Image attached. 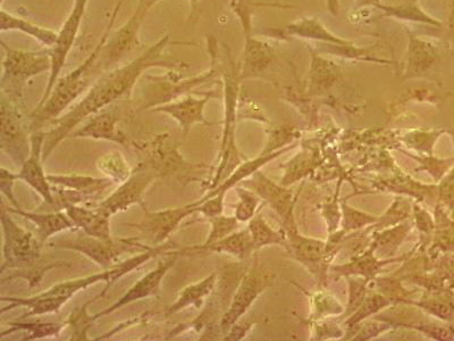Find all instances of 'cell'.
I'll use <instances>...</instances> for the list:
<instances>
[{"mask_svg": "<svg viewBox=\"0 0 454 341\" xmlns=\"http://www.w3.org/2000/svg\"><path fill=\"white\" fill-rule=\"evenodd\" d=\"M119 117L114 111H100L85 120L82 127L72 132L73 138H89L93 140H106L127 147V136L117 128Z\"/></svg>", "mask_w": 454, "mask_h": 341, "instance_id": "obj_19", "label": "cell"}, {"mask_svg": "<svg viewBox=\"0 0 454 341\" xmlns=\"http://www.w3.org/2000/svg\"><path fill=\"white\" fill-rule=\"evenodd\" d=\"M358 3L360 5H379L380 6V0H358Z\"/></svg>", "mask_w": 454, "mask_h": 341, "instance_id": "obj_38", "label": "cell"}, {"mask_svg": "<svg viewBox=\"0 0 454 341\" xmlns=\"http://www.w3.org/2000/svg\"><path fill=\"white\" fill-rule=\"evenodd\" d=\"M180 255V250H169L166 254V258L157 263L155 269H153L140 280H137L116 303L96 314V321L103 318L105 315L119 311L121 307L129 305V304L139 302L141 299L153 297V296L160 294L161 282H163L166 274L176 266Z\"/></svg>", "mask_w": 454, "mask_h": 341, "instance_id": "obj_16", "label": "cell"}, {"mask_svg": "<svg viewBox=\"0 0 454 341\" xmlns=\"http://www.w3.org/2000/svg\"><path fill=\"white\" fill-rule=\"evenodd\" d=\"M176 249L177 245L176 242H166L163 245L153 247L152 250L131 256L127 261L116 263L115 266L99 272V274L85 275V277L56 283L42 292V294L31 296V297H13V296H7L6 297V296H3V302H8L10 305L3 308L2 314H5L6 312L12 311L16 307L27 308L26 314L20 318L21 320L31 318V316L59 314L62 307L67 305L68 300L74 297L78 292L99 282L106 283V287L109 289L114 282L129 274V272L139 269L140 266L152 261L153 258Z\"/></svg>", "mask_w": 454, "mask_h": 341, "instance_id": "obj_2", "label": "cell"}, {"mask_svg": "<svg viewBox=\"0 0 454 341\" xmlns=\"http://www.w3.org/2000/svg\"><path fill=\"white\" fill-rule=\"evenodd\" d=\"M327 6L334 15L339 13V0H327Z\"/></svg>", "mask_w": 454, "mask_h": 341, "instance_id": "obj_37", "label": "cell"}, {"mask_svg": "<svg viewBox=\"0 0 454 341\" xmlns=\"http://www.w3.org/2000/svg\"><path fill=\"white\" fill-rule=\"evenodd\" d=\"M218 279L217 272L200 282L189 284L180 291L176 302L166 310L165 315H174L188 307L200 308L207 297L213 294Z\"/></svg>", "mask_w": 454, "mask_h": 341, "instance_id": "obj_25", "label": "cell"}, {"mask_svg": "<svg viewBox=\"0 0 454 341\" xmlns=\"http://www.w3.org/2000/svg\"><path fill=\"white\" fill-rule=\"evenodd\" d=\"M123 3L124 0H119V2H117L112 15L109 16L106 28H105L99 43L97 44L91 54L89 55L78 67L67 73L63 78H59L55 87L52 88L47 100L44 101L43 105H40V107H36L34 112L30 114L31 123L30 128H28L30 132L40 131V130H43L44 127H48L51 122L62 116V114L67 111V108H70L71 105L74 103L81 95L88 91L100 75H103L97 70L96 62L97 59H98L101 48H103L105 43L107 42L109 36H111L113 32L114 24H115Z\"/></svg>", "mask_w": 454, "mask_h": 341, "instance_id": "obj_3", "label": "cell"}, {"mask_svg": "<svg viewBox=\"0 0 454 341\" xmlns=\"http://www.w3.org/2000/svg\"><path fill=\"white\" fill-rule=\"evenodd\" d=\"M181 255H190L193 253H218L229 254L235 256L240 259L248 258L255 250L253 237H251L248 227L245 230L233 233L227 237L221 239L208 245H194L184 247V249L178 250Z\"/></svg>", "mask_w": 454, "mask_h": 341, "instance_id": "obj_21", "label": "cell"}, {"mask_svg": "<svg viewBox=\"0 0 454 341\" xmlns=\"http://www.w3.org/2000/svg\"><path fill=\"white\" fill-rule=\"evenodd\" d=\"M169 43V35H165L135 59L100 75L83 99L70 112L51 122V129L44 131L43 162L50 158L60 142L71 136L83 121L131 92L141 76L150 68L160 67L168 71H184V68H189L188 64L170 56L168 51Z\"/></svg>", "mask_w": 454, "mask_h": 341, "instance_id": "obj_1", "label": "cell"}, {"mask_svg": "<svg viewBox=\"0 0 454 341\" xmlns=\"http://www.w3.org/2000/svg\"><path fill=\"white\" fill-rule=\"evenodd\" d=\"M64 212L71 218L75 229H81L84 234L91 237L112 238L111 217L100 212L98 209H88L82 205H68Z\"/></svg>", "mask_w": 454, "mask_h": 341, "instance_id": "obj_24", "label": "cell"}, {"mask_svg": "<svg viewBox=\"0 0 454 341\" xmlns=\"http://www.w3.org/2000/svg\"><path fill=\"white\" fill-rule=\"evenodd\" d=\"M208 221L210 226H212V230H210L204 245L221 241V239L227 237V235L235 233V229L239 226L238 218L235 217L217 215V217L209 218Z\"/></svg>", "mask_w": 454, "mask_h": 341, "instance_id": "obj_31", "label": "cell"}, {"mask_svg": "<svg viewBox=\"0 0 454 341\" xmlns=\"http://www.w3.org/2000/svg\"><path fill=\"white\" fill-rule=\"evenodd\" d=\"M31 153L24 162L18 173V180L26 182L36 194H39L47 204L56 207L57 202L54 188L48 180V176L43 169V142L44 131L31 132Z\"/></svg>", "mask_w": 454, "mask_h": 341, "instance_id": "obj_18", "label": "cell"}, {"mask_svg": "<svg viewBox=\"0 0 454 341\" xmlns=\"http://www.w3.org/2000/svg\"><path fill=\"white\" fill-rule=\"evenodd\" d=\"M274 274L265 266L257 262L251 267L248 274L242 278L237 292H235L231 305L225 314L222 316L220 328L223 332H229L230 329L238 322L249 307L253 305L258 296L270 286Z\"/></svg>", "mask_w": 454, "mask_h": 341, "instance_id": "obj_14", "label": "cell"}, {"mask_svg": "<svg viewBox=\"0 0 454 341\" xmlns=\"http://www.w3.org/2000/svg\"><path fill=\"white\" fill-rule=\"evenodd\" d=\"M168 133H160L147 141L133 142V147L140 154L141 162L155 170L158 178L170 176L184 184L196 180L205 166L186 161L176 145L168 144Z\"/></svg>", "mask_w": 454, "mask_h": 341, "instance_id": "obj_7", "label": "cell"}, {"mask_svg": "<svg viewBox=\"0 0 454 341\" xmlns=\"http://www.w3.org/2000/svg\"><path fill=\"white\" fill-rule=\"evenodd\" d=\"M0 31L22 32V34L31 36L46 48L54 47L57 38H59V32L27 21L26 19L10 13L4 8L0 11Z\"/></svg>", "mask_w": 454, "mask_h": 341, "instance_id": "obj_26", "label": "cell"}, {"mask_svg": "<svg viewBox=\"0 0 454 341\" xmlns=\"http://www.w3.org/2000/svg\"><path fill=\"white\" fill-rule=\"evenodd\" d=\"M235 68L222 71L224 79L225 95V124L223 130L220 162H218L216 172L210 180L202 182V189L213 190L226 180L227 178L241 165V158L235 146V120H237V100L239 91L238 75Z\"/></svg>", "mask_w": 454, "mask_h": 341, "instance_id": "obj_8", "label": "cell"}, {"mask_svg": "<svg viewBox=\"0 0 454 341\" xmlns=\"http://www.w3.org/2000/svg\"><path fill=\"white\" fill-rule=\"evenodd\" d=\"M147 14V12L136 7L128 21L121 24L119 30L112 32L101 48L96 62L97 70L100 75L111 70L114 65L120 63L129 52L140 46V28Z\"/></svg>", "mask_w": 454, "mask_h": 341, "instance_id": "obj_13", "label": "cell"}, {"mask_svg": "<svg viewBox=\"0 0 454 341\" xmlns=\"http://www.w3.org/2000/svg\"><path fill=\"white\" fill-rule=\"evenodd\" d=\"M3 3H4V0H0V4H2V5H3Z\"/></svg>", "mask_w": 454, "mask_h": 341, "instance_id": "obj_40", "label": "cell"}, {"mask_svg": "<svg viewBox=\"0 0 454 341\" xmlns=\"http://www.w3.org/2000/svg\"><path fill=\"white\" fill-rule=\"evenodd\" d=\"M88 3L89 0H74V5H73L70 14H68L59 31V38H57L54 47L48 48L51 57V71L42 99L39 100L36 107H40L47 100L52 88L55 87L57 81L59 79L60 72H62L67 57L70 55L73 46H74L76 36L79 35Z\"/></svg>", "mask_w": 454, "mask_h": 341, "instance_id": "obj_12", "label": "cell"}, {"mask_svg": "<svg viewBox=\"0 0 454 341\" xmlns=\"http://www.w3.org/2000/svg\"><path fill=\"white\" fill-rule=\"evenodd\" d=\"M216 97L218 95L214 93V91L201 93L193 91L153 107L152 112L164 113L172 117L180 125L182 133L186 136L196 124H210L205 117V107L210 99H216Z\"/></svg>", "mask_w": 454, "mask_h": 341, "instance_id": "obj_17", "label": "cell"}, {"mask_svg": "<svg viewBox=\"0 0 454 341\" xmlns=\"http://www.w3.org/2000/svg\"><path fill=\"white\" fill-rule=\"evenodd\" d=\"M47 245L51 249L67 250L82 254L103 270L115 266L124 254H139L153 249V246L147 243L145 245L137 238L103 239L88 234L74 239H64V241L56 239V241L48 242Z\"/></svg>", "mask_w": 454, "mask_h": 341, "instance_id": "obj_6", "label": "cell"}, {"mask_svg": "<svg viewBox=\"0 0 454 341\" xmlns=\"http://www.w3.org/2000/svg\"><path fill=\"white\" fill-rule=\"evenodd\" d=\"M160 2H163V0H137V7L149 13V11L152 10L153 6L157 5L158 3Z\"/></svg>", "mask_w": 454, "mask_h": 341, "instance_id": "obj_36", "label": "cell"}, {"mask_svg": "<svg viewBox=\"0 0 454 341\" xmlns=\"http://www.w3.org/2000/svg\"><path fill=\"white\" fill-rule=\"evenodd\" d=\"M0 147L20 168L31 153V136L27 137L20 104L4 95L0 101Z\"/></svg>", "mask_w": 454, "mask_h": 341, "instance_id": "obj_9", "label": "cell"}, {"mask_svg": "<svg viewBox=\"0 0 454 341\" xmlns=\"http://www.w3.org/2000/svg\"><path fill=\"white\" fill-rule=\"evenodd\" d=\"M388 304L387 299L384 297H380V296H372V297L369 298L364 302L362 308L358 313H356L354 319L351 320V323H358L360 320L366 318L372 313L376 312L380 307L387 306Z\"/></svg>", "mask_w": 454, "mask_h": 341, "instance_id": "obj_34", "label": "cell"}, {"mask_svg": "<svg viewBox=\"0 0 454 341\" xmlns=\"http://www.w3.org/2000/svg\"><path fill=\"white\" fill-rule=\"evenodd\" d=\"M239 199V204L237 210H235V218H238L239 222L250 221L254 217L255 209H257L259 198L257 194L251 192L247 188L237 189Z\"/></svg>", "mask_w": 454, "mask_h": 341, "instance_id": "obj_32", "label": "cell"}, {"mask_svg": "<svg viewBox=\"0 0 454 341\" xmlns=\"http://www.w3.org/2000/svg\"><path fill=\"white\" fill-rule=\"evenodd\" d=\"M104 295H97L96 297L89 299L87 303L83 304L82 306L76 307L74 311L71 313L67 321V326L71 329V340H89L88 331L96 322L95 315L89 314L88 307L95 303L97 299H101Z\"/></svg>", "mask_w": 454, "mask_h": 341, "instance_id": "obj_28", "label": "cell"}, {"mask_svg": "<svg viewBox=\"0 0 454 341\" xmlns=\"http://www.w3.org/2000/svg\"><path fill=\"white\" fill-rule=\"evenodd\" d=\"M97 168H98L101 173L105 174V177L112 178L113 181L119 185L128 180L133 170L129 168L123 154L119 152V150H113V152L101 156L97 161Z\"/></svg>", "mask_w": 454, "mask_h": 341, "instance_id": "obj_27", "label": "cell"}, {"mask_svg": "<svg viewBox=\"0 0 454 341\" xmlns=\"http://www.w3.org/2000/svg\"><path fill=\"white\" fill-rule=\"evenodd\" d=\"M5 205V202H3ZM6 207V206H5ZM8 212L12 214L20 215L30 221L35 226L36 230V235H38L40 241L43 242V245H46L55 234L64 233V231L75 229L74 225L71 221V218L67 217V214L63 210H57L54 213L42 214L30 212L21 209H16V207H6Z\"/></svg>", "mask_w": 454, "mask_h": 341, "instance_id": "obj_23", "label": "cell"}, {"mask_svg": "<svg viewBox=\"0 0 454 341\" xmlns=\"http://www.w3.org/2000/svg\"><path fill=\"white\" fill-rule=\"evenodd\" d=\"M248 229L251 237H253L255 250L262 249L263 246L274 245V243H282V235L275 233V231L263 221L261 215L251 218Z\"/></svg>", "mask_w": 454, "mask_h": 341, "instance_id": "obj_30", "label": "cell"}, {"mask_svg": "<svg viewBox=\"0 0 454 341\" xmlns=\"http://www.w3.org/2000/svg\"><path fill=\"white\" fill-rule=\"evenodd\" d=\"M0 221L4 234L2 274L6 270H18L31 286H36L43 275L57 266H43L47 263L42 258L43 242L38 235L20 226L4 204Z\"/></svg>", "mask_w": 454, "mask_h": 341, "instance_id": "obj_4", "label": "cell"}, {"mask_svg": "<svg viewBox=\"0 0 454 341\" xmlns=\"http://www.w3.org/2000/svg\"><path fill=\"white\" fill-rule=\"evenodd\" d=\"M243 186L257 194L269 202L271 207L281 215L286 225L292 222V194L271 182L261 172L253 174V178L243 181Z\"/></svg>", "mask_w": 454, "mask_h": 341, "instance_id": "obj_22", "label": "cell"}, {"mask_svg": "<svg viewBox=\"0 0 454 341\" xmlns=\"http://www.w3.org/2000/svg\"><path fill=\"white\" fill-rule=\"evenodd\" d=\"M10 329L2 332V337L13 334L15 331H27V336L23 340H36L43 338H50V337H57L60 330L67 326V323H26L14 322L8 323Z\"/></svg>", "mask_w": 454, "mask_h": 341, "instance_id": "obj_29", "label": "cell"}, {"mask_svg": "<svg viewBox=\"0 0 454 341\" xmlns=\"http://www.w3.org/2000/svg\"><path fill=\"white\" fill-rule=\"evenodd\" d=\"M181 71L169 70L165 75H147L145 80L148 83L149 92H144L145 99L148 103L145 109H152L160 105L168 103L170 100L186 95L194 89L213 81L218 75V70L213 65L208 71L192 78L181 79Z\"/></svg>", "mask_w": 454, "mask_h": 341, "instance_id": "obj_10", "label": "cell"}, {"mask_svg": "<svg viewBox=\"0 0 454 341\" xmlns=\"http://www.w3.org/2000/svg\"><path fill=\"white\" fill-rule=\"evenodd\" d=\"M51 186H63L78 193L83 197L85 202H98L105 199L108 190L117 185L109 178H95L83 176V174H50L48 176Z\"/></svg>", "mask_w": 454, "mask_h": 341, "instance_id": "obj_20", "label": "cell"}, {"mask_svg": "<svg viewBox=\"0 0 454 341\" xmlns=\"http://www.w3.org/2000/svg\"><path fill=\"white\" fill-rule=\"evenodd\" d=\"M158 178L155 170L150 166L139 162L133 169L128 180L121 182L113 193L101 201L96 209L108 217L125 212L133 205L144 206V194L149 186Z\"/></svg>", "mask_w": 454, "mask_h": 341, "instance_id": "obj_11", "label": "cell"}, {"mask_svg": "<svg viewBox=\"0 0 454 341\" xmlns=\"http://www.w3.org/2000/svg\"><path fill=\"white\" fill-rule=\"evenodd\" d=\"M380 266H383V263H376L372 255H366L356 263H352L348 266V271L355 274H374Z\"/></svg>", "mask_w": 454, "mask_h": 341, "instance_id": "obj_35", "label": "cell"}, {"mask_svg": "<svg viewBox=\"0 0 454 341\" xmlns=\"http://www.w3.org/2000/svg\"><path fill=\"white\" fill-rule=\"evenodd\" d=\"M197 213V202H190L184 206L172 207L157 212H147L136 225L145 238L147 239L150 246L163 245L168 242L172 235L180 227L186 218Z\"/></svg>", "mask_w": 454, "mask_h": 341, "instance_id": "obj_15", "label": "cell"}, {"mask_svg": "<svg viewBox=\"0 0 454 341\" xmlns=\"http://www.w3.org/2000/svg\"><path fill=\"white\" fill-rule=\"evenodd\" d=\"M15 181H18V173L11 172L10 170L5 168L0 170V189H2V193L8 199V202H11L16 209H20L21 206H20L13 190Z\"/></svg>", "mask_w": 454, "mask_h": 341, "instance_id": "obj_33", "label": "cell"}, {"mask_svg": "<svg viewBox=\"0 0 454 341\" xmlns=\"http://www.w3.org/2000/svg\"><path fill=\"white\" fill-rule=\"evenodd\" d=\"M5 51L3 59L2 95L20 104L27 83L35 76L51 71L48 48L39 52L16 50L2 42Z\"/></svg>", "mask_w": 454, "mask_h": 341, "instance_id": "obj_5", "label": "cell"}, {"mask_svg": "<svg viewBox=\"0 0 454 341\" xmlns=\"http://www.w3.org/2000/svg\"><path fill=\"white\" fill-rule=\"evenodd\" d=\"M190 4H192V6L194 7L197 5L198 3H200L201 0H189Z\"/></svg>", "mask_w": 454, "mask_h": 341, "instance_id": "obj_39", "label": "cell"}]
</instances>
